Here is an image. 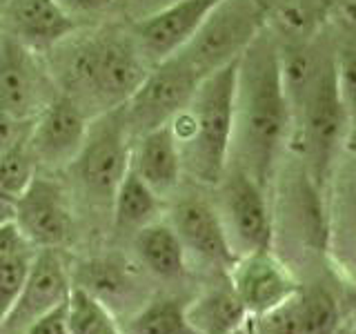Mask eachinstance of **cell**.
Segmentation results:
<instances>
[{
	"instance_id": "obj_1",
	"label": "cell",
	"mask_w": 356,
	"mask_h": 334,
	"mask_svg": "<svg viewBox=\"0 0 356 334\" xmlns=\"http://www.w3.org/2000/svg\"><path fill=\"white\" fill-rule=\"evenodd\" d=\"M292 129L278 40L267 25L248 45L236 65L229 165L267 187L278 159L292 141Z\"/></svg>"
},
{
	"instance_id": "obj_2",
	"label": "cell",
	"mask_w": 356,
	"mask_h": 334,
	"mask_svg": "<svg viewBox=\"0 0 356 334\" xmlns=\"http://www.w3.org/2000/svg\"><path fill=\"white\" fill-rule=\"evenodd\" d=\"M51 54L58 94L72 98L89 118L125 105L149 72L129 29L105 27L81 38L74 33Z\"/></svg>"
},
{
	"instance_id": "obj_3",
	"label": "cell",
	"mask_w": 356,
	"mask_h": 334,
	"mask_svg": "<svg viewBox=\"0 0 356 334\" xmlns=\"http://www.w3.org/2000/svg\"><path fill=\"white\" fill-rule=\"evenodd\" d=\"M238 58L207 74L187 105L170 120L183 174L196 183L216 185L229 165Z\"/></svg>"
},
{
	"instance_id": "obj_4",
	"label": "cell",
	"mask_w": 356,
	"mask_h": 334,
	"mask_svg": "<svg viewBox=\"0 0 356 334\" xmlns=\"http://www.w3.org/2000/svg\"><path fill=\"white\" fill-rule=\"evenodd\" d=\"M352 49L343 56L325 51L309 87L292 109V136L314 185H323L341 154L352 122Z\"/></svg>"
},
{
	"instance_id": "obj_5",
	"label": "cell",
	"mask_w": 356,
	"mask_h": 334,
	"mask_svg": "<svg viewBox=\"0 0 356 334\" xmlns=\"http://www.w3.org/2000/svg\"><path fill=\"white\" fill-rule=\"evenodd\" d=\"M129 150L131 132L122 107L103 111L89 120L81 150L67 167L92 205L109 207L118 183L129 170Z\"/></svg>"
},
{
	"instance_id": "obj_6",
	"label": "cell",
	"mask_w": 356,
	"mask_h": 334,
	"mask_svg": "<svg viewBox=\"0 0 356 334\" xmlns=\"http://www.w3.org/2000/svg\"><path fill=\"white\" fill-rule=\"evenodd\" d=\"M270 14L272 5L267 0H220L178 54L200 76H207L236 61L270 25Z\"/></svg>"
},
{
	"instance_id": "obj_7",
	"label": "cell",
	"mask_w": 356,
	"mask_h": 334,
	"mask_svg": "<svg viewBox=\"0 0 356 334\" xmlns=\"http://www.w3.org/2000/svg\"><path fill=\"white\" fill-rule=\"evenodd\" d=\"M218 185V216L236 256L259 250H272L274 216L267 187L250 174L227 165Z\"/></svg>"
},
{
	"instance_id": "obj_8",
	"label": "cell",
	"mask_w": 356,
	"mask_h": 334,
	"mask_svg": "<svg viewBox=\"0 0 356 334\" xmlns=\"http://www.w3.org/2000/svg\"><path fill=\"white\" fill-rule=\"evenodd\" d=\"M203 78L181 54L152 65L138 89L122 105L131 136L167 125L187 105Z\"/></svg>"
},
{
	"instance_id": "obj_9",
	"label": "cell",
	"mask_w": 356,
	"mask_h": 334,
	"mask_svg": "<svg viewBox=\"0 0 356 334\" xmlns=\"http://www.w3.org/2000/svg\"><path fill=\"white\" fill-rule=\"evenodd\" d=\"M54 85L40 54L7 29L0 31V109L20 122H29L56 96Z\"/></svg>"
},
{
	"instance_id": "obj_10",
	"label": "cell",
	"mask_w": 356,
	"mask_h": 334,
	"mask_svg": "<svg viewBox=\"0 0 356 334\" xmlns=\"http://www.w3.org/2000/svg\"><path fill=\"white\" fill-rule=\"evenodd\" d=\"M11 221L33 250H60L74 232L72 200L58 181L33 174L16 200Z\"/></svg>"
},
{
	"instance_id": "obj_11",
	"label": "cell",
	"mask_w": 356,
	"mask_h": 334,
	"mask_svg": "<svg viewBox=\"0 0 356 334\" xmlns=\"http://www.w3.org/2000/svg\"><path fill=\"white\" fill-rule=\"evenodd\" d=\"M89 118L83 107H78L65 94H56L29 122L25 143L36 167L60 170L67 167L81 150Z\"/></svg>"
},
{
	"instance_id": "obj_12",
	"label": "cell",
	"mask_w": 356,
	"mask_h": 334,
	"mask_svg": "<svg viewBox=\"0 0 356 334\" xmlns=\"http://www.w3.org/2000/svg\"><path fill=\"white\" fill-rule=\"evenodd\" d=\"M72 285V272L60 250H36L20 294L0 323V334H22L33 321L60 308Z\"/></svg>"
},
{
	"instance_id": "obj_13",
	"label": "cell",
	"mask_w": 356,
	"mask_h": 334,
	"mask_svg": "<svg viewBox=\"0 0 356 334\" xmlns=\"http://www.w3.org/2000/svg\"><path fill=\"white\" fill-rule=\"evenodd\" d=\"M229 287L248 317L285 303L300 289L292 270L272 250L236 256L229 265Z\"/></svg>"
},
{
	"instance_id": "obj_14",
	"label": "cell",
	"mask_w": 356,
	"mask_h": 334,
	"mask_svg": "<svg viewBox=\"0 0 356 334\" xmlns=\"http://www.w3.org/2000/svg\"><path fill=\"white\" fill-rule=\"evenodd\" d=\"M218 3L220 0H176L134 20L129 31L149 67L181 51Z\"/></svg>"
},
{
	"instance_id": "obj_15",
	"label": "cell",
	"mask_w": 356,
	"mask_h": 334,
	"mask_svg": "<svg viewBox=\"0 0 356 334\" xmlns=\"http://www.w3.org/2000/svg\"><path fill=\"white\" fill-rule=\"evenodd\" d=\"M167 223L181 239L187 254L229 270L236 254L232 250L214 203L203 196H185L172 205Z\"/></svg>"
},
{
	"instance_id": "obj_16",
	"label": "cell",
	"mask_w": 356,
	"mask_h": 334,
	"mask_svg": "<svg viewBox=\"0 0 356 334\" xmlns=\"http://www.w3.org/2000/svg\"><path fill=\"white\" fill-rule=\"evenodd\" d=\"M129 170L161 198L176 192L183 176V161L170 122L131 136Z\"/></svg>"
},
{
	"instance_id": "obj_17",
	"label": "cell",
	"mask_w": 356,
	"mask_h": 334,
	"mask_svg": "<svg viewBox=\"0 0 356 334\" xmlns=\"http://www.w3.org/2000/svg\"><path fill=\"white\" fill-rule=\"evenodd\" d=\"M7 31L42 56L72 38L78 31V22L58 5V0H14Z\"/></svg>"
},
{
	"instance_id": "obj_18",
	"label": "cell",
	"mask_w": 356,
	"mask_h": 334,
	"mask_svg": "<svg viewBox=\"0 0 356 334\" xmlns=\"http://www.w3.org/2000/svg\"><path fill=\"white\" fill-rule=\"evenodd\" d=\"M140 263L161 278H178L185 272L187 252L167 221H152L134 234Z\"/></svg>"
},
{
	"instance_id": "obj_19",
	"label": "cell",
	"mask_w": 356,
	"mask_h": 334,
	"mask_svg": "<svg viewBox=\"0 0 356 334\" xmlns=\"http://www.w3.org/2000/svg\"><path fill=\"white\" fill-rule=\"evenodd\" d=\"M161 207L163 198L140 176L127 170L109 203L111 223H114V230L118 234H136L140 228L149 225L152 221L159 218Z\"/></svg>"
},
{
	"instance_id": "obj_20",
	"label": "cell",
	"mask_w": 356,
	"mask_h": 334,
	"mask_svg": "<svg viewBox=\"0 0 356 334\" xmlns=\"http://www.w3.org/2000/svg\"><path fill=\"white\" fill-rule=\"evenodd\" d=\"M187 319L198 334H229L248 319L232 287H216L187 303Z\"/></svg>"
},
{
	"instance_id": "obj_21",
	"label": "cell",
	"mask_w": 356,
	"mask_h": 334,
	"mask_svg": "<svg viewBox=\"0 0 356 334\" xmlns=\"http://www.w3.org/2000/svg\"><path fill=\"white\" fill-rule=\"evenodd\" d=\"M27 132V129H25ZM36 174V163L27 150L25 134L0 154V221H11L20 194Z\"/></svg>"
},
{
	"instance_id": "obj_22",
	"label": "cell",
	"mask_w": 356,
	"mask_h": 334,
	"mask_svg": "<svg viewBox=\"0 0 356 334\" xmlns=\"http://www.w3.org/2000/svg\"><path fill=\"white\" fill-rule=\"evenodd\" d=\"M65 326L67 334H122L109 305L78 285L65 301Z\"/></svg>"
},
{
	"instance_id": "obj_23",
	"label": "cell",
	"mask_w": 356,
	"mask_h": 334,
	"mask_svg": "<svg viewBox=\"0 0 356 334\" xmlns=\"http://www.w3.org/2000/svg\"><path fill=\"white\" fill-rule=\"evenodd\" d=\"M122 334H198L178 299H156L131 317Z\"/></svg>"
},
{
	"instance_id": "obj_24",
	"label": "cell",
	"mask_w": 356,
	"mask_h": 334,
	"mask_svg": "<svg viewBox=\"0 0 356 334\" xmlns=\"http://www.w3.org/2000/svg\"><path fill=\"white\" fill-rule=\"evenodd\" d=\"M300 334H339L341 308L327 289H298Z\"/></svg>"
},
{
	"instance_id": "obj_25",
	"label": "cell",
	"mask_w": 356,
	"mask_h": 334,
	"mask_svg": "<svg viewBox=\"0 0 356 334\" xmlns=\"http://www.w3.org/2000/svg\"><path fill=\"white\" fill-rule=\"evenodd\" d=\"M76 285L107 303V299L111 296L127 294V289L131 287V274L127 267H122L116 261L94 259L81 265Z\"/></svg>"
},
{
	"instance_id": "obj_26",
	"label": "cell",
	"mask_w": 356,
	"mask_h": 334,
	"mask_svg": "<svg viewBox=\"0 0 356 334\" xmlns=\"http://www.w3.org/2000/svg\"><path fill=\"white\" fill-rule=\"evenodd\" d=\"M33 252L36 250H27L14 259H9L5 263H0V323L7 317V312L14 305V301L18 299L22 283H25L29 265L33 259Z\"/></svg>"
},
{
	"instance_id": "obj_27",
	"label": "cell",
	"mask_w": 356,
	"mask_h": 334,
	"mask_svg": "<svg viewBox=\"0 0 356 334\" xmlns=\"http://www.w3.org/2000/svg\"><path fill=\"white\" fill-rule=\"evenodd\" d=\"M252 326L254 334H300L298 294L259 317H252Z\"/></svg>"
},
{
	"instance_id": "obj_28",
	"label": "cell",
	"mask_w": 356,
	"mask_h": 334,
	"mask_svg": "<svg viewBox=\"0 0 356 334\" xmlns=\"http://www.w3.org/2000/svg\"><path fill=\"white\" fill-rule=\"evenodd\" d=\"M33 250L31 245L25 241L14 221H0V263H5L14 256Z\"/></svg>"
},
{
	"instance_id": "obj_29",
	"label": "cell",
	"mask_w": 356,
	"mask_h": 334,
	"mask_svg": "<svg viewBox=\"0 0 356 334\" xmlns=\"http://www.w3.org/2000/svg\"><path fill=\"white\" fill-rule=\"evenodd\" d=\"M116 0H58V5L70 14L76 22H81V18L87 16H98L105 14L107 9H111Z\"/></svg>"
},
{
	"instance_id": "obj_30",
	"label": "cell",
	"mask_w": 356,
	"mask_h": 334,
	"mask_svg": "<svg viewBox=\"0 0 356 334\" xmlns=\"http://www.w3.org/2000/svg\"><path fill=\"white\" fill-rule=\"evenodd\" d=\"M22 334H67L65 326V303L60 308H56L49 315L40 317L38 321H33L31 326Z\"/></svg>"
},
{
	"instance_id": "obj_31",
	"label": "cell",
	"mask_w": 356,
	"mask_h": 334,
	"mask_svg": "<svg viewBox=\"0 0 356 334\" xmlns=\"http://www.w3.org/2000/svg\"><path fill=\"white\" fill-rule=\"evenodd\" d=\"M22 134H25L22 122L11 118L9 114H5V111L0 109V154H3L9 145H14Z\"/></svg>"
},
{
	"instance_id": "obj_32",
	"label": "cell",
	"mask_w": 356,
	"mask_h": 334,
	"mask_svg": "<svg viewBox=\"0 0 356 334\" xmlns=\"http://www.w3.org/2000/svg\"><path fill=\"white\" fill-rule=\"evenodd\" d=\"M172 3H176V0H131L134 9H136V18L147 16V14H152V11L161 9L165 5H172Z\"/></svg>"
},
{
	"instance_id": "obj_33",
	"label": "cell",
	"mask_w": 356,
	"mask_h": 334,
	"mask_svg": "<svg viewBox=\"0 0 356 334\" xmlns=\"http://www.w3.org/2000/svg\"><path fill=\"white\" fill-rule=\"evenodd\" d=\"M229 334H254V326H252V317H248L243 323H238Z\"/></svg>"
}]
</instances>
